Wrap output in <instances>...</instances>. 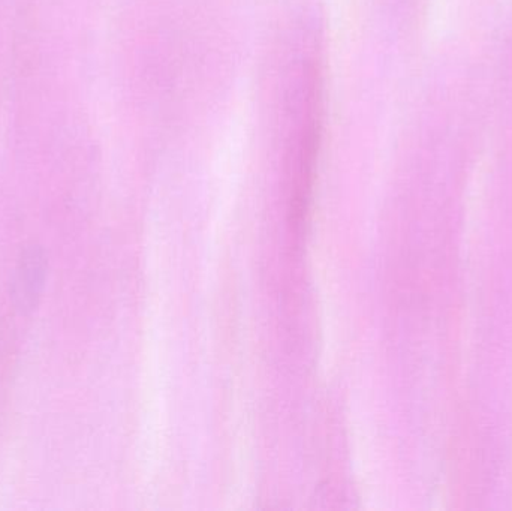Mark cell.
<instances>
[{"mask_svg": "<svg viewBox=\"0 0 512 511\" xmlns=\"http://www.w3.org/2000/svg\"><path fill=\"white\" fill-rule=\"evenodd\" d=\"M306 98H303V114L295 129L289 147V185H291L292 213L297 218L306 213L322 140L321 80L315 66L306 74Z\"/></svg>", "mask_w": 512, "mask_h": 511, "instance_id": "6da1fadb", "label": "cell"}, {"mask_svg": "<svg viewBox=\"0 0 512 511\" xmlns=\"http://www.w3.org/2000/svg\"><path fill=\"white\" fill-rule=\"evenodd\" d=\"M47 276V260L44 252L38 248H30L24 252L15 279V297L21 308L32 309L36 305L39 294Z\"/></svg>", "mask_w": 512, "mask_h": 511, "instance_id": "7a4b0ae2", "label": "cell"}]
</instances>
